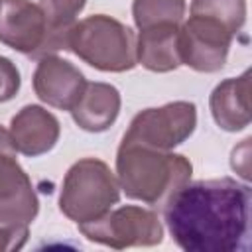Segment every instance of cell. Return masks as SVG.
<instances>
[{
    "mask_svg": "<svg viewBox=\"0 0 252 252\" xmlns=\"http://www.w3.org/2000/svg\"><path fill=\"white\" fill-rule=\"evenodd\" d=\"M28 224H0V252L22 250L28 242Z\"/></svg>",
    "mask_w": 252,
    "mask_h": 252,
    "instance_id": "19",
    "label": "cell"
},
{
    "mask_svg": "<svg viewBox=\"0 0 252 252\" xmlns=\"http://www.w3.org/2000/svg\"><path fill=\"white\" fill-rule=\"evenodd\" d=\"M232 33L217 20L205 16H189L179 26V57L181 65L199 73H217L224 67Z\"/></svg>",
    "mask_w": 252,
    "mask_h": 252,
    "instance_id": "9",
    "label": "cell"
},
{
    "mask_svg": "<svg viewBox=\"0 0 252 252\" xmlns=\"http://www.w3.org/2000/svg\"><path fill=\"white\" fill-rule=\"evenodd\" d=\"M22 79L16 63L4 55H0V102L12 100L20 91Z\"/></svg>",
    "mask_w": 252,
    "mask_h": 252,
    "instance_id": "18",
    "label": "cell"
},
{
    "mask_svg": "<svg viewBox=\"0 0 252 252\" xmlns=\"http://www.w3.org/2000/svg\"><path fill=\"white\" fill-rule=\"evenodd\" d=\"M197 128V106L189 100H173L163 106L140 110L122 142L142 144L156 150H173Z\"/></svg>",
    "mask_w": 252,
    "mask_h": 252,
    "instance_id": "7",
    "label": "cell"
},
{
    "mask_svg": "<svg viewBox=\"0 0 252 252\" xmlns=\"http://www.w3.org/2000/svg\"><path fill=\"white\" fill-rule=\"evenodd\" d=\"M120 201L116 173L96 158L75 161L61 183L59 211L75 224L100 219Z\"/></svg>",
    "mask_w": 252,
    "mask_h": 252,
    "instance_id": "4",
    "label": "cell"
},
{
    "mask_svg": "<svg viewBox=\"0 0 252 252\" xmlns=\"http://www.w3.org/2000/svg\"><path fill=\"white\" fill-rule=\"evenodd\" d=\"M79 232L96 244L124 250L132 246H158L163 240V224L152 209L122 205L110 209L100 219L77 224Z\"/></svg>",
    "mask_w": 252,
    "mask_h": 252,
    "instance_id": "6",
    "label": "cell"
},
{
    "mask_svg": "<svg viewBox=\"0 0 252 252\" xmlns=\"http://www.w3.org/2000/svg\"><path fill=\"white\" fill-rule=\"evenodd\" d=\"M71 28H55L32 0H0V43L28 57L53 55L69 45Z\"/></svg>",
    "mask_w": 252,
    "mask_h": 252,
    "instance_id": "5",
    "label": "cell"
},
{
    "mask_svg": "<svg viewBox=\"0 0 252 252\" xmlns=\"http://www.w3.org/2000/svg\"><path fill=\"white\" fill-rule=\"evenodd\" d=\"M179 26L158 24L140 30L136 35V61L152 73H169L181 65Z\"/></svg>",
    "mask_w": 252,
    "mask_h": 252,
    "instance_id": "14",
    "label": "cell"
},
{
    "mask_svg": "<svg viewBox=\"0 0 252 252\" xmlns=\"http://www.w3.org/2000/svg\"><path fill=\"white\" fill-rule=\"evenodd\" d=\"M32 83L37 98L59 110H71L87 87L85 75L71 61L55 53L37 59Z\"/></svg>",
    "mask_w": 252,
    "mask_h": 252,
    "instance_id": "10",
    "label": "cell"
},
{
    "mask_svg": "<svg viewBox=\"0 0 252 252\" xmlns=\"http://www.w3.org/2000/svg\"><path fill=\"white\" fill-rule=\"evenodd\" d=\"M250 187L232 177L181 185L161 207L173 242L185 252H238L248 248Z\"/></svg>",
    "mask_w": 252,
    "mask_h": 252,
    "instance_id": "1",
    "label": "cell"
},
{
    "mask_svg": "<svg viewBox=\"0 0 252 252\" xmlns=\"http://www.w3.org/2000/svg\"><path fill=\"white\" fill-rule=\"evenodd\" d=\"M10 138L16 150L28 158H37L55 148L61 126L55 114L39 104L22 106L10 120Z\"/></svg>",
    "mask_w": 252,
    "mask_h": 252,
    "instance_id": "11",
    "label": "cell"
},
{
    "mask_svg": "<svg viewBox=\"0 0 252 252\" xmlns=\"http://www.w3.org/2000/svg\"><path fill=\"white\" fill-rule=\"evenodd\" d=\"M193 175L183 154L120 142L116 152V179L128 199L150 207H163L167 199Z\"/></svg>",
    "mask_w": 252,
    "mask_h": 252,
    "instance_id": "2",
    "label": "cell"
},
{
    "mask_svg": "<svg viewBox=\"0 0 252 252\" xmlns=\"http://www.w3.org/2000/svg\"><path fill=\"white\" fill-rule=\"evenodd\" d=\"M189 12L220 22L232 35H236L246 22V0H191Z\"/></svg>",
    "mask_w": 252,
    "mask_h": 252,
    "instance_id": "16",
    "label": "cell"
},
{
    "mask_svg": "<svg viewBox=\"0 0 252 252\" xmlns=\"http://www.w3.org/2000/svg\"><path fill=\"white\" fill-rule=\"evenodd\" d=\"M16 154L10 132L0 126V224H30L39 213L33 183Z\"/></svg>",
    "mask_w": 252,
    "mask_h": 252,
    "instance_id": "8",
    "label": "cell"
},
{
    "mask_svg": "<svg viewBox=\"0 0 252 252\" xmlns=\"http://www.w3.org/2000/svg\"><path fill=\"white\" fill-rule=\"evenodd\" d=\"M230 167L240 173L242 179H250V138L242 140L240 146H236L230 154Z\"/></svg>",
    "mask_w": 252,
    "mask_h": 252,
    "instance_id": "20",
    "label": "cell"
},
{
    "mask_svg": "<svg viewBox=\"0 0 252 252\" xmlns=\"http://www.w3.org/2000/svg\"><path fill=\"white\" fill-rule=\"evenodd\" d=\"M87 0H39L41 10L55 28H73Z\"/></svg>",
    "mask_w": 252,
    "mask_h": 252,
    "instance_id": "17",
    "label": "cell"
},
{
    "mask_svg": "<svg viewBox=\"0 0 252 252\" xmlns=\"http://www.w3.org/2000/svg\"><path fill=\"white\" fill-rule=\"evenodd\" d=\"M67 51L104 73H124L138 65L134 32L106 14L75 22L69 32Z\"/></svg>",
    "mask_w": 252,
    "mask_h": 252,
    "instance_id": "3",
    "label": "cell"
},
{
    "mask_svg": "<svg viewBox=\"0 0 252 252\" xmlns=\"http://www.w3.org/2000/svg\"><path fill=\"white\" fill-rule=\"evenodd\" d=\"M185 0H134L132 18L138 30L158 24H181L185 18Z\"/></svg>",
    "mask_w": 252,
    "mask_h": 252,
    "instance_id": "15",
    "label": "cell"
},
{
    "mask_svg": "<svg viewBox=\"0 0 252 252\" xmlns=\"http://www.w3.org/2000/svg\"><path fill=\"white\" fill-rule=\"evenodd\" d=\"M120 91L110 83H87L81 98L69 110L75 124L85 132L108 130L120 114Z\"/></svg>",
    "mask_w": 252,
    "mask_h": 252,
    "instance_id": "13",
    "label": "cell"
},
{
    "mask_svg": "<svg viewBox=\"0 0 252 252\" xmlns=\"http://www.w3.org/2000/svg\"><path fill=\"white\" fill-rule=\"evenodd\" d=\"M209 108L217 126L224 132H240L250 124V69L238 77L220 81L211 96Z\"/></svg>",
    "mask_w": 252,
    "mask_h": 252,
    "instance_id": "12",
    "label": "cell"
}]
</instances>
